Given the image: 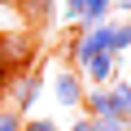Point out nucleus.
<instances>
[{"instance_id":"f03ea898","label":"nucleus","mask_w":131,"mask_h":131,"mask_svg":"<svg viewBox=\"0 0 131 131\" xmlns=\"http://www.w3.org/2000/svg\"><path fill=\"white\" fill-rule=\"evenodd\" d=\"M52 88H57L52 96H57L61 105H79V101H83V83H79V70H61Z\"/></svg>"},{"instance_id":"f257e3e1","label":"nucleus","mask_w":131,"mask_h":131,"mask_svg":"<svg viewBox=\"0 0 131 131\" xmlns=\"http://www.w3.org/2000/svg\"><path fill=\"white\" fill-rule=\"evenodd\" d=\"M0 61L13 70H26L35 61V31L31 26H13V31H0Z\"/></svg>"},{"instance_id":"9d476101","label":"nucleus","mask_w":131,"mask_h":131,"mask_svg":"<svg viewBox=\"0 0 131 131\" xmlns=\"http://www.w3.org/2000/svg\"><path fill=\"white\" fill-rule=\"evenodd\" d=\"M96 131H127L122 118H96Z\"/></svg>"},{"instance_id":"20e7f679","label":"nucleus","mask_w":131,"mask_h":131,"mask_svg":"<svg viewBox=\"0 0 131 131\" xmlns=\"http://www.w3.org/2000/svg\"><path fill=\"white\" fill-rule=\"evenodd\" d=\"M83 105L92 118H118L114 114V92H83Z\"/></svg>"},{"instance_id":"ddd939ff","label":"nucleus","mask_w":131,"mask_h":131,"mask_svg":"<svg viewBox=\"0 0 131 131\" xmlns=\"http://www.w3.org/2000/svg\"><path fill=\"white\" fill-rule=\"evenodd\" d=\"M0 131H18V114H0Z\"/></svg>"},{"instance_id":"7ed1b4c3","label":"nucleus","mask_w":131,"mask_h":131,"mask_svg":"<svg viewBox=\"0 0 131 131\" xmlns=\"http://www.w3.org/2000/svg\"><path fill=\"white\" fill-rule=\"evenodd\" d=\"M35 101H39V74L31 70V74L13 79V105H18V109H31Z\"/></svg>"},{"instance_id":"9b49d317","label":"nucleus","mask_w":131,"mask_h":131,"mask_svg":"<svg viewBox=\"0 0 131 131\" xmlns=\"http://www.w3.org/2000/svg\"><path fill=\"white\" fill-rule=\"evenodd\" d=\"M83 5H88V0H66V18L79 22V18H83Z\"/></svg>"},{"instance_id":"f8f14e48","label":"nucleus","mask_w":131,"mask_h":131,"mask_svg":"<svg viewBox=\"0 0 131 131\" xmlns=\"http://www.w3.org/2000/svg\"><path fill=\"white\" fill-rule=\"evenodd\" d=\"M18 131H57L48 118H35V122H26V127H18Z\"/></svg>"},{"instance_id":"2eb2a0df","label":"nucleus","mask_w":131,"mask_h":131,"mask_svg":"<svg viewBox=\"0 0 131 131\" xmlns=\"http://www.w3.org/2000/svg\"><path fill=\"white\" fill-rule=\"evenodd\" d=\"M5 83H9V66L0 61V88H5Z\"/></svg>"},{"instance_id":"dca6fc26","label":"nucleus","mask_w":131,"mask_h":131,"mask_svg":"<svg viewBox=\"0 0 131 131\" xmlns=\"http://www.w3.org/2000/svg\"><path fill=\"white\" fill-rule=\"evenodd\" d=\"M0 9H22V0H0Z\"/></svg>"},{"instance_id":"423d86ee","label":"nucleus","mask_w":131,"mask_h":131,"mask_svg":"<svg viewBox=\"0 0 131 131\" xmlns=\"http://www.w3.org/2000/svg\"><path fill=\"white\" fill-rule=\"evenodd\" d=\"M114 92V114L131 127V83H118V88H109Z\"/></svg>"},{"instance_id":"0eeeda50","label":"nucleus","mask_w":131,"mask_h":131,"mask_svg":"<svg viewBox=\"0 0 131 131\" xmlns=\"http://www.w3.org/2000/svg\"><path fill=\"white\" fill-rule=\"evenodd\" d=\"M109 70H114V57H109V52H101V57H92V61H88V74H92L96 83H105V79H109Z\"/></svg>"},{"instance_id":"1a4fd4ad","label":"nucleus","mask_w":131,"mask_h":131,"mask_svg":"<svg viewBox=\"0 0 131 131\" xmlns=\"http://www.w3.org/2000/svg\"><path fill=\"white\" fill-rule=\"evenodd\" d=\"M127 44H131V26H114V44H109V52L118 57V52H122Z\"/></svg>"},{"instance_id":"4468645a","label":"nucleus","mask_w":131,"mask_h":131,"mask_svg":"<svg viewBox=\"0 0 131 131\" xmlns=\"http://www.w3.org/2000/svg\"><path fill=\"white\" fill-rule=\"evenodd\" d=\"M74 131H96V118H83V122H74Z\"/></svg>"},{"instance_id":"6e6552de","label":"nucleus","mask_w":131,"mask_h":131,"mask_svg":"<svg viewBox=\"0 0 131 131\" xmlns=\"http://www.w3.org/2000/svg\"><path fill=\"white\" fill-rule=\"evenodd\" d=\"M105 13H109V0H88V5H83V22L88 26H96Z\"/></svg>"},{"instance_id":"39448f33","label":"nucleus","mask_w":131,"mask_h":131,"mask_svg":"<svg viewBox=\"0 0 131 131\" xmlns=\"http://www.w3.org/2000/svg\"><path fill=\"white\" fill-rule=\"evenodd\" d=\"M48 13H52V0H22V18H26L31 26L48 22Z\"/></svg>"}]
</instances>
